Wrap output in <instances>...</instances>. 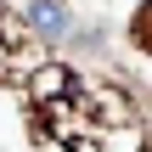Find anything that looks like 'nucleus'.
<instances>
[{
  "instance_id": "f257e3e1",
  "label": "nucleus",
  "mask_w": 152,
  "mask_h": 152,
  "mask_svg": "<svg viewBox=\"0 0 152 152\" xmlns=\"http://www.w3.org/2000/svg\"><path fill=\"white\" fill-rule=\"evenodd\" d=\"M28 96H34L39 107H51V102H79V79H73V68L45 62V68L28 73Z\"/></svg>"
},
{
  "instance_id": "f03ea898",
  "label": "nucleus",
  "mask_w": 152,
  "mask_h": 152,
  "mask_svg": "<svg viewBox=\"0 0 152 152\" xmlns=\"http://www.w3.org/2000/svg\"><path fill=\"white\" fill-rule=\"evenodd\" d=\"M23 23L39 39H62L68 34V6L62 0H23Z\"/></svg>"
},
{
  "instance_id": "7ed1b4c3",
  "label": "nucleus",
  "mask_w": 152,
  "mask_h": 152,
  "mask_svg": "<svg viewBox=\"0 0 152 152\" xmlns=\"http://www.w3.org/2000/svg\"><path fill=\"white\" fill-rule=\"evenodd\" d=\"M6 68H11V39L0 34V73H6Z\"/></svg>"
}]
</instances>
